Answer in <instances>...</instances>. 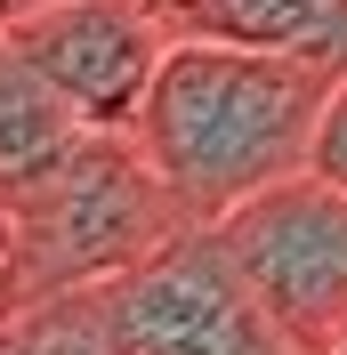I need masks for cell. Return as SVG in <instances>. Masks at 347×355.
I'll return each instance as SVG.
<instances>
[{
	"mask_svg": "<svg viewBox=\"0 0 347 355\" xmlns=\"http://www.w3.org/2000/svg\"><path fill=\"white\" fill-rule=\"evenodd\" d=\"M331 81L339 73L315 65V57L178 33L146 89L137 146L186 194V210L202 226H218L226 210H242L251 194H266V186H282L315 162Z\"/></svg>",
	"mask_w": 347,
	"mask_h": 355,
	"instance_id": "obj_1",
	"label": "cell"
},
{
	"mask_svg": "<svg viewBox=\"0 0 347 355\" xmlns=\"http://www.w3.org/2000/svg\"><path fill=\"white\" fill-rule=\"evenodd\" d=\"M17 275L0 291V315L33 307V299H73L97 291L105 275L153 259L162 243H178L186 226H202L186 210L170 178L153 170V154L137 146V130H89L41 186H24L17 202Z\"/></svg>",
	"mask_w": 347,
	"mask_h": 355,
	"instance_id": "obj_2",
	"label": "cell"
},
{
	"mask_svg": "<svg viewBox=\"0 0 347 355\" xmlns=\"http://www.w3.org/2000/svg\"><path fill=\"white\" fill-rule=\"evenodd\" d=\"M105 355H307L275 323L218 226H186L153 259L81 291Z\"/></svg>",
	"mask_w": 347,
	"mask_h": 355,
	"instance_id": "obj_3",
	"label": "cell"
},
{
	"mask_svg": "<svg viewBox=\"0 0 347 355\" xmlns=\"http://www.w3.org/2000/svg\"><path fill=\"white\" fill-rule=\"evenodd\" d=\"M235 266L251 275L275 323L299 339L307 355H331L347 331V186L323 170H299L251 194L242 210L218 218Z\"/></svg>",
	"mask_w": 347,
	"mask_h": 355,
	"instance_id": "obj_4",
	"label": "cell"
},
{
	"mask_svg": "<svg viewBox=\"0 0 347 355\" xmlns=\"http://www.w3.org/2000/svg\"><path fill=\"white\" fill-rule=\"evenodd\" d=\"M0 33L24 65H41L73 97L89 130H137L146 89L178 41L162 0H33L0 17Z\"/></svg>",
	"mask_w": 347,
	"mask_h": 355,
	"instance_id": "obj_5",
	"label": "cell"
},
{
	"mask_svg": "<svg viewBox=\"0 0 347 355\" xmlns=\"http://www.w3.org/2000/svg\"><path fill=\"white\" fill-rule=\"evenodd\" d=\"M170 33L194 41H242V49H282L347 73V0H162Z\"/></svg>",
	"mask_w": 347,
	"mask_h": 355,
	"instance_id": "obj_6",
	"label": "cell"
},
{
	"mask_svg": "<svg viewBox=\"0 0 347 355\" xmlns=\"http://www.w3.org/2000/svg\"><path fill=\"white\" fill-rule=\"evenodd\" d=\"M81 137H89V121L73 113V97L41 65H24L0 33V194L17 202L24 186H41Z\"/></svg>",
	"mask_w": 347,
	"mask_h": 355,
	"instance_id": "obj_7",
	"label": "cell"
},
{
	"mask_svg": "<svg viewBox=\"0 0 347 355\" xmlns=\"http://www.w3.org/2000/svg\"><path fill=\"white\" fill-rule=\"evenodd\" d=\"M307 170H323V178L347 186V73L331 81V105H323V130H315V162Z\"/></svg>",
	"mask_w": 347,
	"mask_h": 355,
	"instance_id": "obj_8",
	"label": "cell"
},
{
	"mask_svg": "<svg viewBox=\"0 0 347 355\" xmlns=\"http://www.w3.org/2000/svg\"><path fill=\"white\" fill-rule=\"evenodd\" d=\"M8 275H17V210L0 194V291H8Z\"/></svg>",
	"mask_w": 347,
	"mask_h": 355,
	"instance_id": "obj_9",
	"label": "cell"
},
{
	"mask_svg": "<svg viewBox=\"0 0 347 355\" xmlns=\"http://www.w3.org/2000/svg\"><path fill=\"white\" fill-rule=\"evenodd\" d=\"M17 8H33V0H0V17H17Z\"/></svg>",
	"mask_w": 347,
	"mask_h": 355,
	"instance_id": "obj_10",
	"label": "cell"
},
{
	"mask_svg": "<svg viewBox=\"0 0 347 355\" xmlns=\"http://www.w3.org/2000/svg\"><path fill=\"white\" fill-rule=\"evenodd\" d=\"M331 355H347V331H339V347H331Z\"/></svg>",
	"mask_w": 347,
	"mask_h": 355,
	"instance_id": "obj_11",
	"label": "cell"
}]
</instances>
